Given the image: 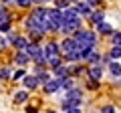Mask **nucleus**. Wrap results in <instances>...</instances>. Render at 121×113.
Listing matches in <instances>:
<instances>
[{
	"instance_id": "obj_1",
	"label": "nucleus",
	"mask_w": 121,
	"mask_h": 113,
	"mask_svg": "<svg viewBox=\"0 0 121 113\" xmlns=\"http://www.w3.org/2000/svg\"><path fill=\"white\" fill-rule=\"evenodd\" d=\"M73 39L77 40L79 48H83V47H95L97 36L93 35V32H89V30H75V36H73Z\"/></svg>"
},
{
	"instance_id": "obj_2",
	"label": "nucleus",
	"mask_w": 121,
	"mask_h": 113,
	"mask_svg": "<svg viewBox=\"0 0 121 113\" xmlns=\"http://www.w3.org/2000/svg\"><path fill=\"white\" fill-rule=\"evenodd\" d=\"M79 26H81V18H73V20H65L63 24H60V30L63 32H75V30H79Z\"/></svg>"
},
{
	"instance_id": "obj_3",
	"label": "nucleus",
	"mask_w": 121,
	"mask_h": 113,
	"mask_svg": "<svg viewBox=\"0 0 121 113\" xmlns=\"http://www.w3.org/2000/svg\"><path fill=\"white\" fill-rule=\"evenodd\" d=\"M59 87H60V79H48V81L44 83V91L47 93H55Z\"/></svg>"
},
{
	"instance_id": "obj_4",
	"label": "nucleus",
	"mask_w": 121,
	"mask_h": 113,
	"mask_svg": "<svg viewBox=\"0 0 121 113\" xmlns=\"http://www.w3.org/2000/svg\"><path fill=\"white\" fill-rule=\"evenodd\" d=\"M43 52H44V59H48V56H55V55H59V44H55V43H48L47 47L43 48Z\"/></svg>"
},
{
	"instance_id": "obj_5",
	"label": "nucleus",
	"mask_w": 121,
	"mask_h": 113,
	"mask_svg": "<svg viewBox=\"0 0 121 113\" xmlns=\"http://www.w3.org/2000/svg\"><path fill=\"white\" fill-rule=\"evenodd\" d=\"M60 48H63V52H71V51H77L79 44H77V40H75V39H67L65 43L60 44Z\"/></svg>"
},
{
	"instance_id": "obj_6",
	"label": "nucleus",
	"mask_w": 121,
	"mask_h": 113,
	"mask_svg": "<svg viewBox=\"0 0 121 113\" xmlns=\"http://www.w3.org/2000/svg\"><path fill=\"white\" fill-rule=\"evenodd\" d=\"M89 77L93 79V81H99V79L103 77V69H101L99 65H93V67L89 69Z\"/></svg>"
},
{
	"instance_id": "obj_7",
	"label": "nucleus",
	"mask_w": 121,
	"mask_h": 113,
	"mask_svg": "<svg viewBox=\"0 0 121 113\" xmlns=\"http://www.w3.org/2000/svg\"><path fill=\"white\" fill-rule=\"evenodd\" d=\"M22 79H24L22 83H24V87H26V89H36V85H39V81H36V75H35V77H32V75H28V77H26V75H24Z\"/></svg>"
},
{
	"instance_id": "obj_8",
	"label": "nucleus",
	"mask_w": 121,
	"mask_h": 113,
	"mask_svg": "<svg viewBox=\"0 0 121 113\" xmlns=\"http://www.w3.org/2000/svg\"><path fill=\"white\" fill-rule=\"evenodd\" d=\"M28 59H30V56L26 55L24 51H18V52H16V56H14V61H16V65H20V67H24L26 63H28Z\"/></svg>"
},
{
	"instance_id": "obj_9",
	"label": "nucleus",
	"mask_w": 121,
	"mask_h": 113,
	"mask_svg": "<svg viewBox=\"0 0 121 113\" xmlns=\"http://www.w3.org/2000/svg\"><path fill=\"white\" fill-rule=\"evenodd\" d=\"M75 10L79 12V16H81V14H91V6L87 4V2H79V4L75 6Z\"/></svg>"
},
{
	"instance_id": "obj_10",
	"label": "nucleus",
	"mask_w": 121,
	"mask_h": 113,
	"mask_svg": "<svg viewBox=\"0 0 121 113\" xmlns=\"http://www.w3.org/2000/svg\"><path fill=\"white\" fill-rule=\"evenodd\" d=\"M26 44L28 43H26V39H22V36H16V39H14V47H16L18 51H24Z\"/></svg>"
},
{
	"instance_id": "obj_11",
	"label": "nucleus",
	"mask_w": 121,
	"mask_h": 113,
	"mask_svg": "<svg viewBox=\"0 0 121 113\" xmlns=\"http://www.w3.org/2000/svg\"><path fill=\"white\" fill-rule=\"evenodd\" d=\"M97 26H99V32H101V35H111V32H113V28L107 24V22H99Z\"/></svg>"
},
{
	"instance_id": "obj_12",
	"label": "nucleus",
	"mask_w": 121,
	"mask_h": 113,
	"mask_svg": "<svg viewBox=\"0 0 121 113\" xmlns=\"http://www.w3.org/2000/svg\"><path fill=\"white\" fill-rule=\"evenodd\" d=\"M65 56H67V61H79V59H81V52H79V48H77V51L65 52Z\"/></svg>"
},
{
	"instance_id": "obj_13",
	"label": "nucleus",
	"mask_w": 121,
	"mask_h": 113,
	"mask_svg": "<svg viewBox=\"0 0 121 113\" xmlns=\"http://www.w3.org/2000/svg\"><path fill=\"white\" fill-rule=\"evenodd\" d=\"M26 99H28V93L26 91H18L16 95H14V101H16V103H24Z\"/></svg>"
},
{
	"instance_id": "obj_14",
	"label": "nucleus",
	"mask_w": 121,
	"mask_h": 113,
	"mask_svg": "<svg viewBox=\"0 0 121 113\" xmlns=\"http://www.w3.org/2000/svg\"><path fill=\"white\" fill-rule=\"evenodd\" d=\"M67 99H81V91H79V89H69Z\"/></svg>"
},
{
	"instance_id": "obj_15",
	"label": "nucleus",
	"mask_w": 121,
	"mask_h": 113,
	"mask_svg": "<svg viewBox=\"0 0 121 113\" xmlns=\"http://www.w3.org/2000/svg\"><path fill=\"white\" fill-rule=\"evenodd\" d=\"M103 18H105V14H103V12H93V14H91V20L95 22V24L103 22Z\"/></svg>"
},
{
	"instance_id": "obj_16",
	"label": "nucleus",
	"mask_w": 121,
	"mask_h": 113,
	"mask_svg": "<svg viewBox=\"0 0 121 113\" xmlns=\"http://www.w3.org/2000/svg\"><path fill=\"white\" fill-rule=\"evenodd\" d=\"M109 69H111V73L115 75V77H119V75H121V65H119V63H111Z\"/></svg>"
},
{
	"instance_id": "obj_17",
	"label": "nucleus",
	"mask_w": 121,
	"mask_h": 113,
	"mask_svg": "<svg viewBox=\"0 0 121 113\" xmlns=\"http://www.w3.org/2000/svg\"><path fill=\"white\" fill-rule=\"evenodd\" d=\"M85 61H89V63H99V61H101V56L97 55L95 51H91V52H89V56H87Z\"/></svg>"
},
{
	"instance_id": "obj_18",
	"label": "nucleus",
	"mask_w": 121,
	"mask_h": 113,
	"mask_svg": "<svg viewBox=\"0 0 121 113\" xmlns=\"http://www.w3.org/2000/svg\"><path fill=\"white\" fill-rule=\"evenodd\" d=\"M47 61H48V65H51V67H59V65H60V56L55 55V56H48Z\"/></svg>"
},
{
	"instance_id": "obj_19",
	"label": "nucleus",
	"mask_w": 121,
	"mask_h": 113,
	"mask_svg": "<svg viewBox=\"0 0 121 113\" xmlns=\"http://www.w3.org/2000/svg\"><path fill=\"white\" fill-rule=\"evenodd\" d=\"M55 73L59 75V77H65V75H69V69L63 67V65H59V67H55Z\"/></svg>"
},
{
	"instance_id": "obj_20",
	"label": "nucleus",
	"mask_w": 121,
	"mask_h": 113,
	"mask_svg": "<svg viewBox=\"0 0 121 113\" xmlns=\"http://www.w3.org/2000/svg\"><path fill=\"white\" fill-rule=\"evenodd\" d=\"M119 56H121V47L115 44V47L111 48V59H119Z\"/></svg>"
},
{
	"instance_id": "obj_21",
	"label": "nucleus",
	"mask_w": 121,
	"mask_h": 113,
	"mask_svg": "<svg viewBox=\"0 0 121 113\" xmlns=\"http://www.w3.org/2000/svg\"><path fill=\"white\" fill-rule=\"evenodd\" d=\"M60 87H65L69 91V89H73V81L71 79H60Z\"/></svg>"
},
{
	"instance_id": "obj_22",
	"label": "nucleus",
	"mask_w": 121,
	"mask_h": 113,
	"mask_svg": "<svg viewBox=\"0 0 121 113\" xmlns=\"http://www.w3.org/2000/svg\"><path fill=\"white\" fill-rule=\"evenodd\" d=\"M10 30V20H2L0 22V32H8Z\"/></svg>"
},
{
	"instance_id": "obj_23",
	"label": "nucleus",
	"mask_w": 121,
	"mask_h": 113,
	"mask_svg": "<svg viewBox=\"0 0 121 113\" xmlns=\"http://www.w3.org/2000/svg\"><path fill=\"white\" fill-rule=\"evenodd\" d=\"M16 2V6H22V8H26V6L32 4V0H14Z\"/></svg>"
},
{
	"instance_id": "obj_24",
	"label": "nucleus",
	"mask_w": 121,
	"mask_h": 113,
	"mask_svg": "<svg viewBox=\"0 0 121 113\" xmlns=\"http://www.w3.org/2000/svg\"><path fill=\"white\" fill-rule=\"evenodd\" d=\"M10 77V69L4 67V69H0V79H8Z\"/></svg>"
},
{
	"instance_id": "obj_25",
	"label": "nucleus",
	"mask_w": 121,
	"mask_h": 113,
	"mask_svg": "<svg viewBox=\"0 0 121 113\" xmlns=\"http://www.w3.org/2000/svg\"><path fill=\"white\" fill-rule=\"evenodd\" d=\"M113 44H119L121 47V32H115L113 35Z\"/></svg>"
},
{
	"instance_id": "obj_26",
	"label": "nucleus",
	"mask_w": 121,
	"mask_h": 113,
	"mask_svg": "<svg viewBox=\"0 0 121 113\" xmlns=\"http://www.w3.org/2000/svg\"><path fill=\"white\" fill-rule=\"evenodd\" d=\"M101 113H115V109L111 105H105V107H101Z\"/></svg>"
},
{
	"instance_id": "obj_27",
	"label": "nucleus",
	"mask_w": 121,
	"mask_h": 113,
	"mask_svg": "<svg viewBox=\"0 0 121 113\" xmlns=\"http://www.w3.org/2000/svg\"><path fill=\"white\" fill-rule=\"evenodd\" d=\"M24 69H20V71H16V73H14V79H22V77H24Z\"/></svg>"
},
{
	"instance_id": "obj_28",
	"label": "nucleus",
	"mask_w": 121,
	"mask_h": 113,
	"mask_svg": "<svg viewBox=\"0 0 121 113\" xmlns=\"http://www.w3.org/2000/svg\"><path fill=\"white\" fill-rule=\"evenodd\" d=\"M56 6H59V8H65V6H69V2H67V0H56Z\"/></svg>"
},
{
	"instance_id": "obj_29",
	"label": "nucleus",
	"mask_w": 121,
	"mask_h": 113,
	"mask_svg": "<svg viewBox=\"0 0 121 113\" xmlns=\"http://www.w3.org/2000/svg\"><path fill=\"white\" fill-rule=\"evenodd\" d=\"M6 44H8V40H6V39H4V36H0V48H4V47H6Z\"/></svg>"
},
{
	"instance_id": "obj_30",
	"label": "nucleus",
	"mask_w": 121,
	"mask_h": 113,
	"mask_svg": "<svg viewBox=\"0 0 121 113\" xmlns=\"http://www.w3.org/2000/svg\"><path fill=\"white\" fill-rule=\"evenodd\" d=\"M67 113H81V111H79V107H69Z\"/></svg>"
},
{
	"instance_id": "obj_31",
	"label": "nucleus",
	"mask_w": 121,
	"mask_h": 113,
	"mask_svg": "<svg viewBox=\"0 0 121 113\" xmlns=\"http://www.w3.org/2000/svg\"><path fill=\"white\" fill-rule=\"evenodd\" d=\"M87 4H89V6H97V4H99V0H87Z\"/></svg>"
},
{
	"instance_id": "obj_32",
	"label": "nucleus",
	"mask_w": 121,
	"mask_h": 113,
	"mask_svg": "<svg viewBox=\"0 0 121 113\" xmlns=\"http://www.w3.org/2000/svg\"><path fill=\"white\" fill-rule=\"evenodd\" d=\"M4 12H6V8H4V6H0V16H2Z\"/></svg>"
},
{
	"instance_id": "obj_33",
	"label": "nucleus",
	"mask_w": 121,
	"mask_h": 113,
	"mask_svg": "<svg viewBox=\"0 0 121 113\" xmlns=\"http://www.w3.org/2000/svg\"><path fill=\"white\" fill-rule=\"evenodd\" d=\"M0 2H4V4H6V2H10V0H0Z\"/></svg>"
},
{
	"instance_id": "obj_34",
	"label": "nucleus",
	"mask_w": 121,
	"mask_h": 113,
	"mask_svg": "<svg viewBox=\"0 0 121 113\" xmlns=\"http://www.w3.org/2000/svg\"><path fill=\"white\" fill-rule=\"evenodd\" d=\"M67 2H77V0H67Z\"/></svg>"
},
{
	"instance_id": "obj_35",
	"label": "nucleus",
	"mask_w": 121,
	"mask_h": 113,
	"mask_svg": "<svg viewBox=\"0 0 121 113\" xmlns=\"http://www.w3.org/2000/svg\"><path fill=\"white\" fill-rule=\"evenodd\" d=\"M48 113H55V111H48Z\"/></svg>"
}]
</instances>
